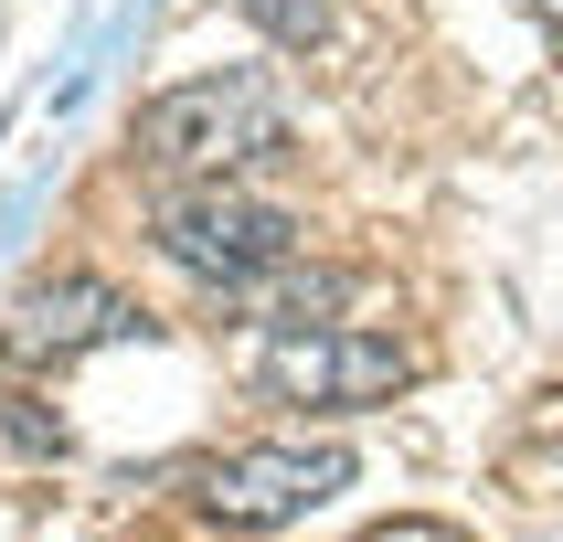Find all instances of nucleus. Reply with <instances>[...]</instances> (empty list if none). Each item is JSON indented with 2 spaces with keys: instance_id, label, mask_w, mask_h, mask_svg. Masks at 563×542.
I'll use <instances>...</instances> for the list:
<instances>
[{
  "instance_id": "obj_5",
  "label": "nucleus",
  "mask_w": 563,
  "mask_h": 542,
  "mask_svg": "<svg viewBox=\"0 0 563 542\" xmlns=\"http://www.w3.org/2000/svg\"><path fill=\"white\" fill-rule=\"evenodd\" d=\"M107 341H150L139 298L107 287V277H43V287H22V309L0 319V351L22 373H64L75 351H107Z\"/></svg>"
},
{
  "instance_id": "obj_4",
  "label": "nucleus",
  "mask_w": 563,
  "mask_h": 542,
  "mask_svg": "<svg viewBox=\"0 0 563 542\" xmlns=\"http://www.w3.org/2000/svg\"><path fill=\"white\" fill-rule=\"evenodd\" d=\"M341 489H351L341 446H234V457L202 468V521H223V532H277V521H309Z\"/></svg>"
},
{
  "instance_id": "obj_1",
  "label": "nucleus",
  "mask_w": 563,
  "mask_h": 542,
  "mask_svg": "<svg viewBox=\"0 0 563 542\" xmlns=\"http://www.w3.org/2000/svg\"><path fill=\"white\" fill-rule=\"evenodd\" d=\"M128 150H139V170H159V181H234V170L287 150V107H277L266 75H191V86L139 107Z\"/></svg>"
},
{
  "instance_id": "obj_7",
  "label": "nucleus",
  "mask_w": 563,
  "mask_h": 542,
  "mask_svg": "<svg viewBox=\"0 0 563 542\" xmlns=\"http://www.w3.org/2000/svg\"><path fill=\"white\" fill-rule=\"evenodd\" d=\"M234 11H245L277 54H319V43H330V0H234Z\"/></svg>"
},
{
  "instance_id": "obj_6",
  "label": "nucleus",
  "mask_w": 563,
  "mask_h": 542,
  "mask_svg": "<svg viewBox=\"0 0 563 542\" xmlns=\"http://www.w3.org/2000/svg\"><path fill=\"white\" fill-rule=\"evenodd\" d=\"M351 287H362V277H341V266H309V277H298V266H277V277L234 287V298H245V309L266 319V330H330Z\"/></svg>"
},
{
  "instance_id": "obj_2",
  "label": "nucleus",
  "mask_w": 563,
  "mask_h": 542,
  "mask_svg": "<svg viewBox=\"0 0 563 542\" xmlns=\"http://www.w3.org/2000/svg\"><path fill=\"white\" fill-rule=\"evenodd\" d=\"M150 245L170 255L181 277L234 298V287L298 266V213H287V202H255V191H234V181H191V191H170L150 213Z\"/></svg>"
},
{
  "instance_id": "obj_3",
  "label": "nucleus",
  "mask_w": 563,
  "mask_h": 542,
  "mask_svg": "<svg viewBox=\"0 0 563 542\" xmlns=\"http://www.w3.org/2000/svg\"><path fill=\"white\" fill-rule=\"evenodd\" d=\"M255 383L277 394V405H319V414H362L383 394H405L415 383V351L394 330H266L255 351Z\"/></svg>"
},
{
  "instance_id": "obj_8",
  "label": "nucleus",
  "mask_w": 563,
  "mask_h": 542,
  "mask_svg": "<svg viewBox=\"0 0 563 542\" xmlns=\"http://www.w3.org/2000/svg\"><path fill=\"white\" fill-rule=\"evenodd\" d=\"M532 11H542V32H563V0H532Z\"/></svg>"
}]
</instances>
